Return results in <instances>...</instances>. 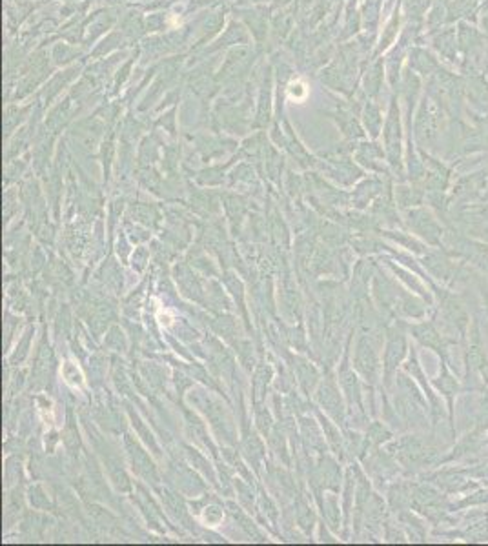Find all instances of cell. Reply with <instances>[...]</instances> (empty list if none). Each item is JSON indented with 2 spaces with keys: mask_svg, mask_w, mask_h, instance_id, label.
<instances>
[{
  "mask_svg": "<svg viewBox=\"0 0 488 546\" xmlns=\"http://www.w3.org/2000/svg\"><path fill=\"white\" fill-rule=\"evenodd\" d=\"M62 377H64V381H66V384H69L71 388H82L84 386V375H82V371L79 370V366L73 363H64V366H62Z\"/></svg>",
  "mask_w": 488,
  "mask_h": 546,
  "instance_id": "1",
  "label": "cell"
}]
</instances>
